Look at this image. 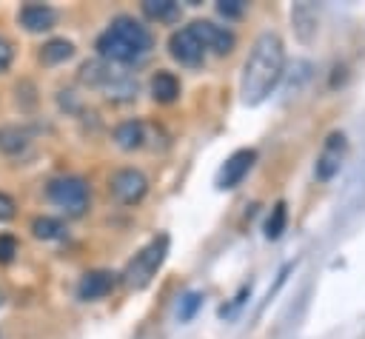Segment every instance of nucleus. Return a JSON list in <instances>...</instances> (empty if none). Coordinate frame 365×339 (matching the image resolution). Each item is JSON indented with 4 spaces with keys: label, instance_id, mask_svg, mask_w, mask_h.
<instances>
[{
    "label": "nucleus",
    "instance_id": "f257e3e1",
    "mask_svg": "<svg viewBox=\"0 0 365 339\" xmlns=\"http://www.w3.org/2000/svg\"><path fill=\"white\" fill-rule=\"evenodd\" d=\"M282 71H285V46H282L279 34L262 31L254 40L248 60L242 66V80H240L242 103L245 105L262 103L282 80Z\"/></svg>",
    "mask_w": 365,
    "mask_h": 339
},
{
    "label": "nucleus",
    "instance_id": "f03ea898",
    "mask_svg": "<svg viewBox=\"0 0 365 339\" xmlns=\"http://www.w3.org/2000/svg\"><path fill=\"white\" fill-rule=\"evenodd\" d=\"M151 48V34L143 23L134 17H117L100 37H97V51L103 60H117V63H131L143 57Z\"/></svg>",
    "mask_w": 365,
    "mask_h": 339
},
{
    "label": "nucleus",
    "instance_id": "7ed1b4c3",
    "mask_svg": "<svg viewBox=\"0 0 365 339\" xmlns=\"http://www.w3.org/2000/svg\"><path fill=\"white\" fill-rule=\"evenodd\" d=\"M165 254H168V236L160 234L157 239H151V242L128 262V268H125V273H123V276H125V285L134 288V291L145 288V285L151 282V276L157 273V268L163 265Z\"/></svg>",
    "mask_w": 365,
    "mask_h": 339
},
{
    "label": "nucleus",
    "instance_id": "20e7f679",
    "mask_svg": "<svg viewBox=\"0 0 365 339\" xmlns=\"http://www.w3.org/2000/svg\"><path fill=\"white\" fill-rule=\"evenodd\" d=\"M48 197L54 205H60L66 214L77 217L88 205V185L80 177H57L48 182Z\"/></svg>",
    "mask_w": 365,
    "mask_h": 339
},
{
    "label": "nucleus",
    "instance_id": "39448f33",
    "mask_svg": "<svg viewBox=\"0 0 365 339\" xmlns=\"http://www.w3.org/2000/svg\"><path fill=\"white\" fill-rule=\"evenodd\" d=\"M345 154H348V140H345V134H342V131H331V134H328V140L322 142V151H319L317 165H314L317 179L328 182V179L342 168Z\"/></svg>",
    "mask_w": 365,
    "mask_h": 339
},
{
    "label": "nucleus",
    "instance_id": "423d86ee",
    "mask_svg": "<svg viewBox=\"0 0 365 339\" xmlns=\"http://www.w3.org/2000/svg\"><path fill=\"white\" fill-rule=\"evenodd\" d=\"M111 194L120 199V202H125V205H134V202H140L143 197H145V191H148V179L137 171V168H123V171H117L114 177H111Z\"/></svg>",
    "mask_w": 365,
    "mask_h": 339
},
{
    "label": "nucleus",
    "instance_id": "0eeeda50",
    "mask_svg": "<svg viewBox=\"0 0 365 339\" xmlns=\"http://www.w3.org/2000/svg\"><path fill=\"white\" fill-rule=\"evenodd\" d=\"M254 160H257V154H254V148H240V151H234L228 160H225V165L217 171V188H237L240 182H242V177L251 171V165H254Z\"/></svg>",
    "mask_w": 365,
    "mask_h": 339
},
{
    "label": "nucleus",
    "instance_id": "6e6552de",
    "mask_svg": "<svg viewBox=\"0 0 365 339\" xmlns=\"http://www.w3.org/2000/svg\"><path fill=\"white\" fill-rule=\"evenodd\" d=\"M168 51H171V57L180 60L182 66H197V63L205 57V48H202V43L197 40V34L191 31V26H185V28H180V31L171 34Z\"/></svg>",
    "mask_w": 365,
    "mask_h": 339
},
{
    "label": "nucleus",
    "instance_id": "1a4fd4ad",
    "mask_svg": "<svg viewBox=\"0 0 365 339\" xmlns=\"http://www.w3.org/2000/svg\"><path fill=\"white\" fill-rule=\"evenodd\" d=\"M191 31H194L197 40L202 43V48H211V51H217V54H228V51L234 48V34H231L228 28L211 23V20H197V23H191Z\"/></svg>",
    "mask_w": 365,
    "mask_h": 339
},
{
    "label": "nucleus",
    "instance_id": "9d476101",
    "mask_svg": "<svg viewBox=\"0 0 365 339\" xmlns=\"http://www.w3.org/2000/svg\"><path fill=\"white\" fill-rule=\"evenodd\" d=\"M111 288H114V273H108V271H88V273L80 279L77 293H80V299L94 302V299H103Z\"/></svg>",
    "mask_w": 365,
    "mask_h": 339
},
{
    "label": "nucleus",
    "instance_id": "9b49d317",
    "mask_svg": "<svg viewBox=\"0 0 365 339\" xmlns=\"http://www.w3.org/2000/svg\"><path fill=\"white\" fill-rule=\"evenodd\" d=\"M54 20H57V14H54V9H51V6L29 3V6H23V9H20V23H23L29 31H46V28H51V26H54Z\"/></svg>",
    "mask_w": 365,
    "mask_h": 339
},
{
    "label": "nucleus",
    "instance_id": "f8f14e48",
    "mask_svg": "<svg viewBox=\"0 0 365 339\" xmlns=\"http://www.w3.org/2000/svg\"><path fill=\"white\" fill-rule=\"evenodd\" d=\"M180 94V80L171 71H157L151 80V97L160 103H171Z\"/></svg>",
    "mask_w": 365,
    "mask_h": 339
},
{
    "label": "nucleus",
    "instance_id": "ddd939ff",
    "mask_svg": "<svg viewBox=\"0 0 365 339\" xmlns=\"http://www.w3.org/2000/svg\"><path fill=\"white\" fill-rule=\"evenodd\" d=\"M114 142H117L120 148H125V151L140 148V145H143V125L134 122V120L120 122V125L114 128Z\"/></svg>",
    "mask_w": 365,
    "mask_h": 339
},
{
    "label": "nucleus",
    "instance_id": "4468645a",
    "mask_svg": "<svg viewBox=\"0 0 365 339\" xmlns=\"http://www.w3.org/2000/svg\"><path fill=\"white\" fill-rule=\"evenodd\" d=\"M143 11L148 20H157V23H165V20H174L180 14V6L171 3V0H145L143 3Z\"/></svg>",
    "mask_w": 365,
    "mask_h": 339
},
{
    "label": "nucleus",
    "instance_id": "2eb2a0df",
    "mask_svg": "<svg viewBox=\"0 0 365 339\" xmlns=\"http://www.w3.org/2000/svg\"><path fill=\"white\" fill-rule=\"evenodd\" d=\"M26 145H29V134H26V131H20V128H14V125L0 128V151H6V154H20Z\"/></svg>",
    "mask_w": 365,
    "mask_h": 339
},
{
    "label": "nucleus",
    "instance_id": "dca6fc26",
    "mask_svg": "<svg viewBox=\"0 0 365 339\" xmlns=\"http://www.w3.org/2000/svg\"><path fill=\"white\" fill-rule=\"evenodd\" d=\"M71 54H74V46H71L68 40H48V43L43 46V51H40L43 63H63V60H68Z\"/></svg>",
    "mask_w": 365,
    "mask_h": 339
},
{
    "label": "nucleus",
    "instance_id": "f3484780",
    "mask_svg": "<svg viewBox=\"0 0 365 339\" xmlns=\"http://www.w3.org/2000/svg\"><path fill=\"white\" fill-rule=\"evenodd\" d=\"M294 26H297V34H299V40L305 43V28L311 26V28L317 31V9H314V6H308V3H299V6H294Z\"/></svg>",
    "mask_w": 365,
    "mask_h": 339
},
{
    "label": "nucleus",
    "instance_id": "a211bd4d",
    "mask_svg": "<svg viewBox=\"0 0 365 339\" xmlns=\"http://www.w3.org/2000/svg\"><path fill=\"white\" fill-rule=\"evenodd\" d=\"M285 219H288V208H285V202H277V205L271 208L268 219H265V236H268V239H277V236L285 231Z\"/></svg>",
    "mask_w": 365,
    "mask_h": 339
},
{
    "label": "nucleus",
    "instance_id": "6ab92c4d",
    "mask_svg": "<svg viewBox=\"0 0 365 339\" xmlns=\"http://www.w3.org/2000/svg\"><path fill=\"white\" fill-rule=\"evenodd\" d=\"M31 231L37 239H57V236H63V222L54 217H37L31 222Z\"/></svg>",
    "mask_w": 365,
    "mask_h": 339
},
{
    "label": "nucleus",
    "instance_id": "aec40b11",
    "mask_svg": "<svg viewBox=\"0 0 365 339\" xmlns=\"http://www.w3.org/2000/svg\"><path fill=\"white\" fill-rule=\"evenodd\" d=\"M200 302H202V296H200V293H185V296H182V302H180V308H177L180 319H182V322H188V319L197 313Z\"/></svg>",
    "mask_w": 365,
    "mask_h": 339
},
{
    "label": "nucleus",
    "instance_id": "412c9836",
    "mask_svg": "<svg viewBox=\"0 0 365 339\" xmlns=\"http://www.w3.org/2000/svg\"><path fill=\"white\" fill-rule=\"evenodd\" d=\"M17 254V239L9 234H0V262H11Z\"/></svg>",
    "mask_w": 365,
    "mask_h": 339
},
{
    "label": "nucleus",
    "instance_id": "4be33fe9",
    "mask_svg": "<svg viewBox=\"0 0 365 339\" xmlns=\"http://www.w3.org/2000/svg\"><path fill=\"white\" fill-rule=\"evenodd\" d=\"M217 9H220V14H225V17H240V14H242V3H240V0H222Z\"/></svg>",
    "mask_w": 365,
    "mask_h": 339
},
{
    "label": "nucleus",
    "instance_id": "5701e85b",
    "mask_svg": "<svg viewBox=\"0 0 365 339\" xmlns=\"http://www.w3.org/2000/svg\"><path fill=\"white\" fill-rule=\"evenodd\" d=\"M11 217H14V199L0 191V222L3 219H11Z\"/></svg>",
    "mask_w": 365,
    "mask_h": 339
},
{
    "label": "nucleus",
    "instance_id": "b1692460",
    "mask_svg": "<svg viewBox=\"0 0 365 339\" xmlns=\"http://www.w3.org/2000/svg\"><path fill=\"white\" fill-rule=\"evenodd\" d=\"M9 66H11V46L0 37V74H3Z\"/></svg>",
    "mask_w": 365,
    "mask_h": 339
},
{
    "label": "nucleus",
    "instance_id": "393cba45",
    "mask_svg": "<svg viewBox=\"0 0 365 339\" xmlns=\"http://www.w3.org/2000/svg\"><path fill=\"white\" fill-rule=\"evenodd\" d=\"M0 302H3V293H0Z\"/></svg>",
    "mask_w": 365,
    "mask_h": 339
}]
</instances>
